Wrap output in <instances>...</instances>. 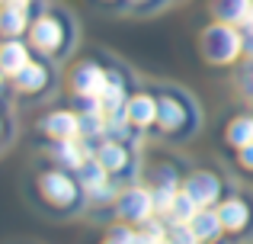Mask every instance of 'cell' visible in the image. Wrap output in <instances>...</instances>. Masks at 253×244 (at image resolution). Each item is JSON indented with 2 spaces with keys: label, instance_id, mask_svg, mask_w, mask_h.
<instances>
[{
  "label": "cell",
  "instance_id": "1",
  "mask_svg": "<svg viewBox=\"0 0 253 244\" xmlns=\"http://www.w3.org/2000/svg\"><path fill=\"white\" fill-rule=\"evenodd\" d=\"M202 49H205V58H209V61H215V64L234 61L237 51L244 49V36L231 23H221V26H215V29L205 32Z\"/></svg>",
  "mask_w": 253,
  "mask_h": 244
},
{
  "label": "cell",
  "instance_id": "2",
  "mask_svg": "<svg viewBox=\"0 0 253 244\" xmlns=\"http://www.w3.org/2000/svg\"><path fill=\"white\" fill-rule=\"evenodd\" d=\"M116 212L122 215L125 222H148L151 212H154V193H148V190H141V187L125 190L116 199Z\"/></svg>",
  "mask_w": 253,
  "mask_h": 244
},
{
  "label": "cell",
  "instance_id": "3",
  "mask_svg": "<svg viewBox=\"0 0 253 244\" xmlns=\"http://www.w3.org/2000/svg\"><path fill=\"white\" fill-rule=\"evenodd\" d=\"M64 42V26L58 16H42L36 26H32V45H36L39 51H45V55H51V51H58Z\"/></svg>",
  "mask_w": 253,
  "mask_h": 244
},
{
  "label": "cell",
  "instance_id": "4",
  "mask_svg": "<svg viewBox=\"0 0 253 244\" xmlns=\"http://www.w3.org/2000/svg\"><path fill=\"white\" fill-rule=\"evenodd\" d=\"M106 84H109V81H106L103 68H99V64H93V61L74 68V74H71V87H74L77 97H99Z\"/></svg>",
  "mask_w": 253,
  "mask_h": 244
},
{
  "label": "cell",
  "instance_id": "5",
  "mask_svg": "<svg viewBox=\"0 0 253 244\" xmlns=\"http://www.w3.org/2000/svg\"><path fill=\"white\" fill-rule=\"evenodd\" d=\"M39 187H42V193L51 199V206H68V202H74V196H77L74 180H71L68 174H61V170L45 174L42 180H39Z\"/></svg>",
  "mask_w": 253,
  "mask_h": 244
},
{
  "label": "cell",
  "instance_id": "6",
  "mask_svg": "<svg viewBox=\"0 0 253 244\" xmlns=\"http://www.w3.org/2000/svg\"><path fill=\"white\" fill-rule=\"evenodd\" d=\"M183 190L199 206H211V202L218 199V193H221V183H218V177L211 174V170H199V174H192L189 180H186Z\"/></svg>",
  "mask_w": 253,
  "mask_h": 244
},
{
  "label": "cell",
  "instance_id": "7",
  "mask_svg": "<svg viewBox=\"0 0 253 244\" xmlns=\"http://www.w3.org/2000/svg\"><path fill=\"white\" fill-rule=\"evenodd\" d=\"M42 132H48L55 142H68V138H77V135H81V116L58 109V113H51V116H45V119H42Z\"/></svg>",
  "mask_w": 253,
  "mask_h": 244
},
{
  "label": "cell",
  "instance_id": "8",
  "mask_svg": "<svg viewBox=\"0 0 253 244\" xmlns=\"http://www.w3.org/2000/svg\"><path fill=\"white\" fill-rule=\"evenodd\" d=\"M221 222H224V228H228L231 235H241L244 228L250 225V206H247V199H241V196H234V199H228L221 206Z\"/></svg>",
  "mask_w": 253,
  "mask_h": 244
},
{
  "label": "cell",
  "instance_id": "9",
  "mask_svg": "<svg viewBox=\"0 0 253 244\" xmlns=\"http://www.w3.org/2000/svg\"><path fill=\"white\" fill-rule=\"evenodd\" d=\"M215 16L221 19V23H250L253 19V0H215Z\"/></svg>",
  "mask_w": 253,
  "mask_h": 244
},
{
  "label": "cell",
  "instance_id": "10",
  "mask_svg": "<svg viewBox=\"0 0 253 244\" xmlns=\"http://www.w3.org/2000/svg\"><path fill=\"white\" fill-rule=\"evenodd\" d=\"M189 225H192V232L199 235V241H202V244H211V241H218V235L224 232V222H221V215H218V212H211L209 206H205V209H199V212H196V219H192Z\"/></svg>",
  "mask_w": 253,
  "mask_h": 244
},
{
  "label": "cell",
  "instance_id": "11",
  "mask_svg": "<svg viewBox=\"0 0 253 244\" xmlns=\"http://www.w3.org/2000/svg\"><path fill=\"white\" fill-rule=\"evenodd\" d=\"M29 61H32V58H29V51H26V45L16 42V39H6L3 49H0V68H3V74L16 77Z\"/></svg>",
  "mask_w": 253,
  "mask_h": 244
},
{
  "label": "cell",
  "instance_id": "12",
  "mask_svg": "<svg viewBox=\"0 0 253 244\" xmlns=\"http://www.w3.org/2000/svg\"><path fill=\"white\" fill-rule=\"evenodd\" d=\"M128 119L135 125H151L161 119V106L154 103V97L141 94V97H131L128 100Z\"/></svg>",
  "mask_w": 253,
  "mask_h": 244
},
{
  "label": "cell",
  "instance_id": "13",
  "mask_svg": "<svg viewBox=\"0 0 253 244\" xmlns=\"http://www.w3.org/2000/svg\"><path fill=\"white\" fill-rule=\"evenodd\" d=\"M45 84H48V71H45V64H39V61H29L16 74V87L23 90V94H36V90L45 87Z\"/></svg>",
  "mask_w": 253,
  "mask_h": 244
},
{
  "label": "cell",
  "instance_id": "14",
  "mask_svg": "<svg viewBox=\"0 0 253 244\" xmlns=\"http://www.w3.org/2000/svg\"><path fill=\"white\" fill-rule=\"evenodd\" d=\"M96 157L106 164V170H109V174H119V170L128 167V151H125V145H119V142H106V145H99Z\"/></svg>",
  "mask_w": 253,
  "mask_h": 244
},
{
  "label": "cell",
  "instance_id": "15",
  "mask_svg": "<svg viewBox=\"0 0 253 244\" xmlns=\"http://www.w3.org/2000/svg\"><path fill=\"white\" fill-rule=\"evenodd\" d=\"M26 6L19 3H6V10L0 13V29H3L6 39H16L19 32H26Z\"/></svg>",
  "mask_w": 253,
  "mask_h": 244
},
{
  "label": "cell",
  "instance_id": "16",
  "mask_svg": "<svg viewBox=\"0 0 253 244\" xmlns=\"http://www.w3.org/2000/svg\"><path fill=\"white\" fill-rule=\"evenodd\" d=\"M196 212H199V202L183 190V193L176 196V202H173V209H170V225H189V222L196 219Z\"/></svg>",
  "mask_w": 253,
  "mask_h": 244
},
{
  "label": "cell",
  "instance_id": "17",
  "mask_svg": "<svg viewBox=\"0 0 253 244\" xmlns=\"http://www.w3.org/2000/svg\"><path fill=\"white\" fill-rule=\"evenodd\" d=\"M99 103H103V109H106V116H112V113H122L128 103H125V87L112 77L109 84L103 87V94H99Z\"/></svg>",
  "mask_w": 253,
  "mask_h": 244
},
{
  "label": "cell",
  "instance_id": "18",
  "mask_svg": "<svg viewBox=\"0 0 253 244\" xmlns=\"http://www.w3.org/2000/svg\"><path fill=\"white\" fill-rule=\"evenodd\" d=\"M224 135H228V145L247 148V145L253 142V116H237V119L224 129Z\"/></svg>",
  "mask_w": 253,
  "mask_h": 244
},
{
  "label": "cell",
  "instance_id": "19",
  "mask_svg": "<svg viewBox=\"0 0 253 244\" xmlns=\"http://www.w3.org/2000/svg\"><path fill=\"white\" fill-rule=\"evenodd\" d=\"M106 174H109V170H106V164L99 161H84L81 167H77V180L84 183V190H93V187H99V183H106Z\"/></svg>",
  "mask_w": 253,
  "mask_h": 244
},
{
  "label": "cell",
  "instance_id": "20",
  "mask_svg": "<svg viewBox=\"0 0 253 244\" xmlns=\"http://www.w3.org/2000/svg\"><path fill=\"white\" fill-rule=\"evenodd\" d=\"M176 196H179L176 180H167V183H161V187H154V212L170 215V209H173V202H176Z\"/></svg>",
  "mask_w": 253,
  "mask_h": 244
},
{
  "label": "cell",
  "instance_id": "21",
  "mask_svg": "<svg viewBox=\"0 0 253 244\" xmlns=\"http://www.w3.org/2000/svg\"><path fill=\"white\" fill-rule=\"evenodd\" d=\"M179 122H183V109H176V100H173V97H167V100L161 103V125H164L167 132H173Z\"/></svg>",
  "mask_w": 253,
  "mask_h": 244
},
{
  "label": "cell",
  "instance_id": "22",
  "mask_svg": "<svg viewBox=\"0 0 253 244\" xmlns=\"http://www.w3.org/2000/svg\"><path fill=\"white\" fill-rule=\"evenodd\" d=\"M167 244H199V235L192 232V225H170Z\"/></svg>",
  "mask_w": 253,
  "mask_h": 244
},
{
  "label": "cell",
  "instance_id": "23",
  "mask_svg": "<svg viewBox=\"0 0 253 244\" xmlns=\"http://www.w3.org/2000/svg\"><path fill=\"white\" fill-rule=\"evenodd\" d=\"M138 235L135 232H125V228H112V235H109V241H116V244H135Z\"/></svg>",
  "mask_w": 253,
  "mask_h": 244
},
{
  "label": "cell",
  "instance_id": "24",
  "mask_svg": "<svg viewBox=\"0 0 253 244\" xmlns=\"http://www.w3.org/2000/svg\"><path fill=\"white\" fill-rule=\"evenodd\" d=\"M241 84H244V90H247V94L253 97V61L247 64V68H244V77H241Z\"/></svg>",
  "mask_w": 253,
  "mask_h": 244
},
{
  "label": "cell",
  "instance_id": "25",
  "mask_svg": "<svg viewBox=\"0 0 253 244\" xmlns=\"http://www.w3.org/2000/svg\"><path fill=\"white\" fill-rule=\"evenodd\" d=\"M241 164H244L247 170H253V142L247 145V148H241Z\"/></svg>",
  "mask_w": 253,
  "mask_h": 244
},
{
  "label": "cell",
  "instance_id": "26",
  "mask_svg": "<svg viewBox=\"0 0 253 244\" xmlns=\"http://www.w3.org/2000/svg\"><path fill=\"white\" fill-rule=\"evenodd\" d=\"M244 49H247L250 55H253V19H250V29L244 32Z\"/></svg>",
  "mask_w": 253,
  "mask_h": 244
},
{
  "label": "cell",
  "instance_id": "27",
  "mask_svg": "<svg viewBox=\"0 0 253 244\" xmlns=\"http://www.w3.org/2000/svg\"><path fill=\"white\" fill-rule=\"evenodd\" d=\"M6 3H19V6H26V3H29V0H6Z\"/></svg>",
  "mask_w": 253,
  "mask_h": 244
},
{
  "label": "cell",
  "instance_id": "28",
  "mask_svg": "<svg viewBox=\"0 0 253 244\" xmlns=\"http://www.w3.org/2000/svg\"><path fill=\"white\" fill-rule=\"evenodd\" d=\"M135 3H141V0H135Z\"/></svg>",
  "mask_w": 253,
  "mask_h": 244
},
{
  "label": "cell",
  "instance_id": "29",
  "mask_svg": "<svg viewBox=\"0 0 253 244\" xmlns=\"http://www.w3.org/2000/svg\"><path fill=\"white\" fill-rule=\"evenodd\" d=\"M109 244H116V241H109Z\"/></svg>",
  "mask_w": 253,
  "mask_h": 244
}]
</instances>
